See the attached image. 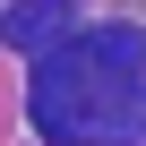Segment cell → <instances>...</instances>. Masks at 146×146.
<instances>
[{
    "label": "cell",
    "mask_w": 146,
    "mask_h": 146,
    "mask_svg": "<svg viewBox=\"0 0 146 146\" xmlns=\"http://www.w3.org/2000/svg\"><path fill=\"white\" fill-rule=\"evenodd\" d=\"M35 129L52 146H137L146 137V35L86 26L35 52Z\"/></svg>",
    "instance_id": "obj_1"
},
{
    "label": "cell",
    "mask_w": 146,
    "mask_h": 146,
    "mask_svg": "<svg viewBox=\"0 0 146 146\" xmlns=\"http://www.w3.org/2000/svg\"><path fill=\"white\" fill-rule=\"evenodd\" d=\"M0 35H9V52H52L60 35H78V0H9Z\"/></svg>",
    "instance_id": "obj_2"
}]
</instances>
